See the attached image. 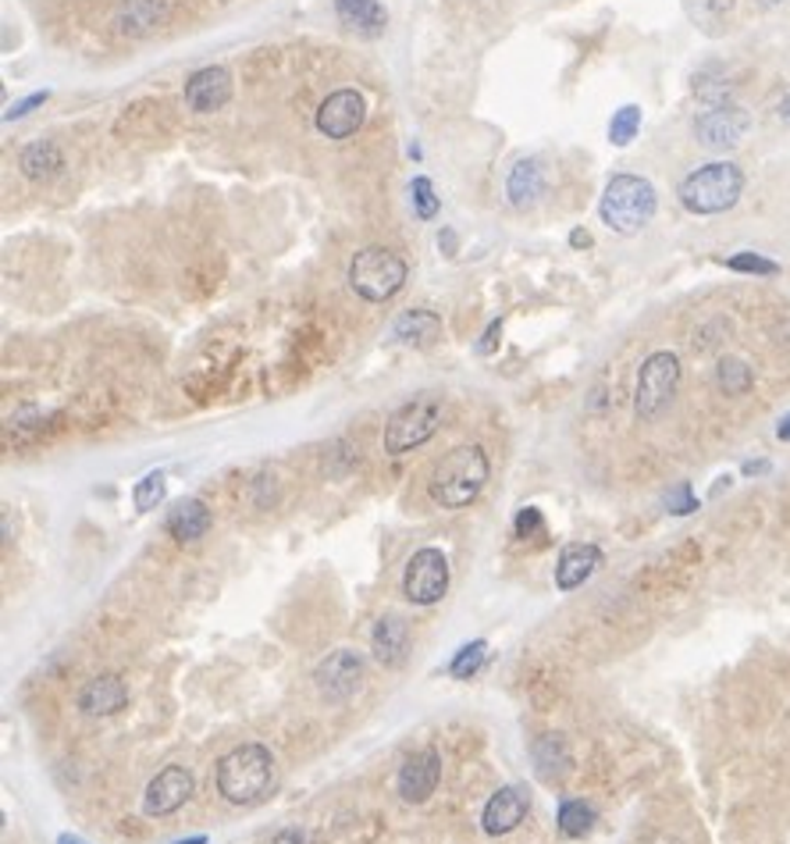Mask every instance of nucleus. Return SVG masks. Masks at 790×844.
<instances>
[{"instance_id":"a878e982","label":"nucleus","mask_w":790,"mask_h":844,"mask_svg":"<svg viewBox=\"0 0 790 844\" xmlns=\"http://www.w3.org/2000/svg\"><path fill=\"white\" fill-rule=\"evenodd\" d=\"M715 385H720L723 396H744L752 389V367L741 356H723L720 367H715Z\"/></svg>"},{"instance_id":"9d476101","label":"nucleus","mask_w":790,"mask_h":844,"mask_svg":"<svg viewBox=\"0 0 790 844\" xmlns=\"http://www.w3.org/2000/svg\"><path fill=\"white\" fill-rule=\"evenodd\" d=\"M364 670H367V663L360 652L335 649L318 663V670H313V684H318L321 698H328V703H346V698L360 692Z\"/></svg>"},{"instance_id":"473e14b6","label":"nucleus","mask_w":790,"mask_h":844,"mask_svg":"<svg viewBox=\"0 0 790 844\" xmlns=\"http://www.w3.org/2000/svg\"><path fill=\"white\" fill-rule=\"evenodd\" d=\"M513 535L520 541H541L545 535H549V527H545V517L538 506H524L520 513H516L513 521Z\"/></svg>"},{"instance_id":"dca6fc26","label":"nucleus","mask_w":790,"mask_h":844,"mask_svg":"<svg viewBox=\"0 0 790 844\" xmlns=\"http://www.w3.org/2000/svg\"><path fill=\"white\" fill-rule=\"evenodd\" d=\"M602 567V549L592 546V541H573L563 552H559V563H556V589L559 592H573L595 574Z\"/></svg>"},{"instance_id":"f704fd0d","label":"nucleus","mask_w":790,"mask_h":844,"mask_svg":"<svg viewBox=\"0 0 790 844\" xmlns=\"http://www.w3.org/2000/svg\"><path fill=\"white\" fill-rule=\"evenodd\" d=\"M47 90H43V93H33V96H25V100H19V104H11L8 107V114H4V122H14V118H25V114L28 111H33V107H39V104H47Z\"/></svg>"},{"instance_id":"bb28decb","label":"nucleus","mask_w":790,"mask_h":844,"mask_svg":"<svg viewBox=\"0 0 790 844\" xmlns=\"http://www.w3.org/2000/svg\"><path fill=\"white\" fill-rule=\"evenodd\" d=\"M684 8L706 33H715V28H723L726 14L734 11V0H684Z\"/></svg>"},{"instance_id":"423d86ee","label":"nucleus","mask_w":790,"mask_h":844,"mask_svg":"<svg viewBox=\"0 0 790 844\" xmlns=\"http://www.w3.org/2000/svg\"><path fill=\"white\" fill-rule=\"evenodd\" d=\"M410 267L399 253L385 247H367L353 256L350 264V285L353 293L367 304H389V299L407 285Z\"/></svg>"},{"instance_id":"7c9ffc66","label":"nucleus","mask_w":790,"mask_h":844,"mask_svg":"<svg viewBox=\"0 0 790 844\" xmlns=\"http://www.w3.org/2000/svg\"><path fill=\"white\" fill-rule=\"evenodd\" d=\"M410 204H413V214L421 221H431L438 214V207H442V199H438V193H435V182H431L427 175H416L413 182H410Z\"/></svg>"},{"instance_id":"c85d7f7f","label":"nucleus","mask_w":790,"mask_h":844,"mask_svg":"<svg viewBox=\"0 0 790 844\" xmlns=\"http://www.w3.org/2000/svg\"><path fill=\"white\" fill-rule=\"evenodd\" d=\"M164 495H168V478L161 475V470H150L147 478H139L136 481V489H133V503H136V510L139 513H150V510H157L164 503Z\"/></svg>"},{"instance_id":"f257e3e1","label":"nucleus","mask_w":790,"mask_h":844,"mask_svg":"<svg viewBox=\"0 0 790 844\" xmlns=\"http://www.w3.org/2000/svg\"><path fill=\"white\" fill-rule=\"evenodd\" d=\"M488 478H492V464L488 453L470 442V446H456L442 456L427 478V495L431 503L442 510H463L484 492Z\"/></svg>"},{"instance_id":"39448f33","label":"nucleus","mask_w":790,"mask_h":844,"mask_svg":"<svg viewBox=\"0 0 790 844\" xmlns=\"http://www.w3.org/2000/svg\"><path fill=\"white\" fill-rule=\"evenodd\" d=\"M442 418H445V407L435 392L413 396L410 403H402L389 418V424H385V453L402 456L410 449H421L424 442L438 435Z\"/></svg>"},{"instance_id":"4c0bfd02","label":"nucleus","mask_w":790,"mask_h":844,"mask_svg":"<svg viewBox=\"0 0 790 844\" xmlns=\"http://www.w3.org/2000/svg\"><path fill=\"white\" fill-rule=\"evenodd\" d=\"M741 470H744V475H748V478H755V475H766V470H769V460H748V464H744Z\"/></svg>"},{"instance_id":"f8f14e48","label":"nucleus","mask_w":790,"mask_h":844,"mask_svg":"<svg viewBox=\"0 0 790 844\" xmlns=\"http://www.w3.org/2000/svg\"><path fill=\"white\" fill-rule=\"evenodd\" d=\"M367 118V100L356 90H335L318 107V133L328 139H350Z\"/></svg>"},{"instance_id":"4be33fe9","label":"nucleus","mask_w":790,"mask_h":844,"mask_svg":"<svg viewBox=\"0 0 790 844\" xmlns=\"http://www.w3.org/2000/svg\"><path fill=\"white\" fill-rule=\"evenodd\" d=\"M19 168H22L25 179H33V182H50L54 175H61L65 153H61V147H57V142L36 139V142H28V147L22 150Z\"/></svg>"},{"instance_id":"412c9836","label":"nucleus","mask_w":790,"mask_h":844,"mask_svg":"<svg viewBox=\"0 0 790 844\" xmlns=\"http://www.w3.org/2000/svg\"><path fill=\"white\" fill-rule=\"evenodd\" d=\"M370 649L385 666H399L410 649V627L402 617H381L370 631Z\"/></svg>"},{"instance_id":"72a5a7b5","label":"nucleus","mask_w":790,"mask_h":844,"mask_svg":"<svg viewBox=\"0 0 790 844\" xmlns=\"http://www.w3.org/2000/svg\"><path fill=\"white\" fill-rule=\"evenodd\" d=\"M666 510L673 513V517H687V513H695L698 510V499H695V492H691V484H677L669 495H666Z\"/></svg>"},{"instance_id":"aec40b11","label":"nucleus","mask_w":790,"mask_h":844,"mask_svg":"<svg viewBox=\"0 0 790 844\" xmlns=\"http://www.w3.org/2000/svg\"><path fill=\"white\" fill-rule=\"evenodd\" d=\"M335 14L339 22L356 36H381L385 25H389V11H385L381 0H335Z\"/></svg>"},{"instance_id":"c9c22d12","label":"nucleus","mask_w":790,"mask_h":844,"mask_svg":"<svg viewBox=\"0 0 790 844\" xmlns=\"http://www.w3.org/2000/svg\"><path fill=\"white\" fill-rule=\"evenodd\" d=\"M499 335H502V321H492V324H488V332H484V342H478V353H481V356L492 353L495 342H499Z\"/></svg>"},{"instance_id":"20e7f679","label":"nucleus","mask_w":790,"mask_h":844,"mask_svg":"<svg viewBox=\"0 0 790 844\" xmlns=\"http://www.w3.org/2000/svg\"><path fill=\"white\" fill-rule=\"evenodd\" d=\"M741 193H744V171L734 161L701 164L680 182V190H677L680 207L691 214H701V218L730 210L741 199Z\"/></svg>"},{"instance_id":"79ce46f5","label":"nucleus","mask_w":790,"mask_h":844,"mask_svg":"<svg viewBox=\"0 0 790 844\" xmlns=\"http://www.w3.org/2000/svg\"><path fill=\"white\" fill-rule=\"evenodd\" d=\"M763 8H777V4H783V0H758Z\"/></svg>"},{"instance_id":"9b49d317","label":"nucleus","mask_w":790,"mask_h":844,"mask_svg":"<svg viewBox=\"0 0 790 844\" xmlns=\"http://www.w3.org/2000/svg\"><path fill=\"white\" fill-rule=\"evenodd\" d=\"M196 791V780L185 766H164L161 774H157L150 784H147V795H142V812L147 817H171V812H179L185 802L193 798Z\"/></svg>"},{"instance_id":"0eeeda50","label":"nucleus","mask_w":790,"mask_h":844,"mask_svg":"<svg viewBox=\"0 0 790 844\" xmlns=\"http://www.w3.org/2000/svg\"><path fill=\"white\" fill-rule=\"evenodd\" d=\"M680 385V356L669 350L652 353L638 370V389H634V410L641 421H659L669 410L673 396Z\"/></svg>"},{"instance_id":"c756f323","label":"nucleus","mask_w":790,"mask_h":844,"mask_svg":"<svg viewBox=\"0 0 790 844\" xmlns=\"http://www.w3.org/2000/svg\"><path fill=\"white\" fill-rule=\"evenodd\" d=\"M484 660H488V641H470V646H463L456 655H453V663H449V674L456 677V681H470L478 670L484 666Z\"/></svg>"},{"instance_id":"e433bc0d","label":"nucleus","mask_w":790,"mask_h":844,"mask_svg":"<svg viewBox=\"0 0 790 844\" xmlns=\"http://www.w3.org/2000/svg\"><path fill=\"white\" fill-rule=\"evenodd\" d=\"M271 844H310V834L299 831V826H285V831L271 841Z\"/></svg>"},{"instance_id":"ddd939ff","label":"nucleus","mask_w":790,"mask_h":844,"mask_svg":"<svg viewBox=\"0 0 790 844\" xmlns=\"http://www.w3.org/2000/svg\"><path fill=\"white\" fill-rule=\"evenodd\" d=\"M438 780H442V755L435 749H421L399 766L396 788L402 795V802L424 806L427 798L438 791Z\"/></svg>"},{"instance_id":"a211bd4d","label":"nucleus","mask_w":790,"mask_h":844,"mask_svg":"<svg viewBox=\"0 0 790 844\" xmlns=\"http://www.w3.org/2000/svg\"><path fill=\"white\" fill-rule=\"evenodd\" d=\"M125 703H128V688L125 681L114 674L90 681L79 695V709L85 717H114L118 709H125Z\"/></svg>"},{"instance_id":"1a4fd4ad","label":"nucleus","mask_w":790,"mask_h":844,"mask_svg":"<svg viewBox=\"0 0 790 844\" xmlns=\"http://www.w3.org/2000/svg\"><path fill=\"white\" fill-rule=\"evenodd\" d=\"M752 114L734 100L726 104H706L695 114V139L709 150H734L737 142L748 136Z\"/></svg>"},{"instance_id":"f03ea898","label":"nucleus","mask_w":790,"mask_h":844,"mask_svg":"<svg viewBox=\"0 0 790 844\" xmlns=\"http://www.w3.org/2000/svg\"><path fill=\"white\" fill-rule=\"evenodd\" d=\"M214 780H218V795L225 802L256 806L275 788V755H271V749L256 745V741L239 745L218 763Z\"/></svg>"},{"instance_id":"a19ab883","label":"nucleus","mask_w":790,"mask_h":844,"mask_svg":"<svg viewBox=\"0 0 790 844\" xmlns=\"http://www.w3.org/2000/svg\"><path fill=\"white\" fill-rule=\"evenodd\" d=\"M175 844H207V837L196 834V837H185V841H175Z\"/></svg>"},{"instance_id":"6e6552de","label":"nucleus","mask_w":790,"mask_h":844,"mask_svg":"<svg viewBox=\"0 0 790 844\" xmlns=\"http://www.w3.org/2000/svg\"><path fill=\"white\" fill-rule=\"evenodd\" d=\"M445 592H449V556L438 546L416 549L407 560V570H402V595L413 606H435L442 603Z\"/></svg>"},{"instance_id":"b1692460","label":"nucleus","mask_w":790,"mask_h":844,"mask_svg":"<svg viewBox=\"0 0 790 844\" xmlns=\"http://www.w3.org/2000/svg\"><path fill=\"white\" fill-rule=\"evenodd\" d=\"M530 755H535V766H538V777L541 780H563L573 766V755L566 749V741L559 734H541L535 745H530Z\"/></svg>"},{"instance_id":"37998d69","label":"nucleus","mask_w":790,"mask_h":844,"mask_svg":"<svg viewBox=\"0 0 790 844\" xmlns=\"http://www.w3.org/2000/svg\"><path fill=\"white\" fill-rule=\"evenodd\" d=\"M57 844H82V841H79V837H61Z\"/></svg>"},{"instance_id":"6ab92c4d","label":"nucleus","mask_w":790,"mask_h":844,"mask_svg":"<svg viewBox=\"0 0 790 844\" xmlns=\"http://www.w3.org/2000/svg\"><path fill=\"white\" fill-rule=\"evenodd\" d=\"M545 168H541V161H535V157H527V161H516L513 168H510V175H506V196H510V204L516 207V210H527V207H535L538 199L545 196Z\"/></svg>"},{"instance_id":"7ed1b4c3","label":"nucleus","mask_w":790,"mask_h":844,"mask_svg":"<svg viewBox=\"0 0 790 844\" xmlns=\"http://www.w3.org/2000/svg\"><path fill=\"white\" fill-rule=\"evenodd\" d=\"M659 193L649 179L641 175H612L598 199V218L606 221L616 236H638L644 225L655 218Z\"/></svg>"},{"instance_id":"f3484780","label":"nucleus","mask_w":790,"mask_h":844,"mask_svg":"<svg viewBox=\"0 0 790 844\" xmlns=\"http://www.w3.org/2000/svg\"><path fill=\"white\" fill-rule=\"evenodd\" d=\"M214 524V513L204 499H179L175 506L168 510V535L175 541H199Z\"/></svg>"},{"instance_id":"4468645a","label":"nucleus","mask_w":790,"mask_h":844,"mask_svg":"<svg viewBox=\"0 0 790 844\" xmlns=\"http://www.w3.org/2000/svg\"><path fill=\"white\" fill-rule=\"evenodd\" d=\"M185 107L196 111V114H210V111H221L228 100H232V76L221 68V65H210V68H199L185 79Z\"/></svg>"},{"instance_id":"393cba45","label":"nucleus","mask_w":790,"mask_h":844,"mask_svg":"<svg viewBox=\"0 0 790 844\" xmlns=\"http://www.w3.org/2000/svg\"><path fill=\"white\" fill-rule=\"evenodd\" d=\"M595 826V809L584 802V798H570V802L559 806V831L563 837H584L592 834Z\"/></svg>"},{"instance_id":"2f4dec72","label":"nucleus","mask_w":790,"mask_h":844,"mask_svg":"<svg viewBox=\"0 0 790 844\" xmlns=\"http://www.w3.org/2000/svg\"><path fill=\"white\" fill-rule=\"evenodd\" d=\"M726 267L730 271H741V275H780V264L769 261L763 253H752V250H741L734 256H726Z\"/></svg>"},{"instance_id":"ea45409f","label":"nucleus","mask_w":790,"mask_h":844,"mask_svg":"<svg viewBox=\"0 0 790 844\" xmlns=\"http://www.w3.org/2000/svg\"><path fill=\"white\" fill-rule=\"evenodd\" d=\"M777 438H780V442H790V413L777 424Z\"/></svg>"},{"instance_id":"58836bf2","label":"nucleus","mask_w":790,"mask_h":844,"mask_svg":"<svg viewBox=\"0 0 790 844\" xmlns=\"http://www.w3.org/2000/svg\"><path fill=\"white\" fill-rule=\"evenodd\" d=\"M570 242H573V247H592V236H587L584 228H577V232L570 236Z\"/></svg>"},{"instance_id":"cd10ccee","label":"nucleus","mask_w":790,"mask_h":844,"mask_svg":"<svg viewBox=\"0 0 790 844\" xmlns=\"http://www.w3.org/2000/svg\"><path fill=\"white\" fill-rule=\"evenodd\" d=\"M638 133H641V107L623 104L609 122V142L612 147H630V142L638 139Z\"/></svg>"},{"instance_id":"2eb2a0df","label":"nucleus","mask_w":790,"mask_h":844,"mask_svg":"<svg viewBox=\"0 0 790 844\" xmlns=\"http://www.w3.org/2000/svg\"><path fill=\"white\" fill-rule=\"evenodd\" d=\"M527 809H530V806H527V795H524L520 788H499V791L484 802V812H481L484 834L502 837V834L516 831V826L524 823Z\"/></svg>"},{"instance_id":"5701e85b","label":"nucleus","mask_w":790,"mask_h":844,"mask_svg":"<svg viewBox=\"0 0 790 844\" xmlns=\"http://www.w3.org/2000/svg\"><path fill=\"white\" fill-rule=\"evenodd\" d=\"M392 332H396L399 342H407V346L427 350V346H435V342L442 339V318H438L435 310H407L396 321Z\"/></svg>"}]
</instances>
